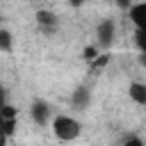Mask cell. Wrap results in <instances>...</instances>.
<instances>
[{
	"label": "cell",
	"instance_id": "obj_6",
	"mask_svg": "<svg viewBox=\"0 0 146 146\" xmlns=\"http://www.w3.org/2000/svg\"><path fill=\"white\" fill-rule=\"evenodd\" d=\"M128 96L137 103V105H146V84L144 82H132L128 87Z\"/></svg>",
	"mask_w": 146,
	"mask_h": 146
},
{
	"label": "cell",
	"instance_id": "obj_4",
	"mask_svg": "<svg viewBox=\"0 0 146 146\" xmlns=\"http://www.w3.org/2000/svg\"><path fill=\"white\" fill-rule=\"evenodd\" d=\"M36 25L43 30V32H52L57 27V16L48 9H39L36 11Z\"/></svg>",
	"mask_w": 146,
	"mask_h": 146
},
{
	"label": "cell",
	"instance_id": "obj_16",
	"mask_svg": "<svg viewBox=\"0 0 146 146\" xmlns=\"http://www.w3.org/2000/svg\"><path fill=\"white\" fill-rule=\"evenodd\" d=\"M68 2H71V5H73V7H80V5H82V2H84V0H68Z\"/></svg>",
	"mask_w": 146,
	"mask_h": 146
},
{
	"label": "cell",
	"instance_id": "obj_13",
	"mask_svg": "<svg viewBox=\"0 0 146 146\" xmlns=\"http://www.w3.org/2000/svg\"><path fill=\"white\" fill-rule=\"evenodd\" d=\"M121 144H135V146H141V139L139 137H132V135H125L121 139Z\"/></svg>",
	"mask_w": 146,
	"mask_h": 146
},
{
	"label": "cell",
	"instance_id": "obj_9",
	"mask_svg": "<svg viewBox=\"0 0 146 146\" xmlns=\"http://www.w3.org/2000/svg\"><path fill=\"white\" fill-rule=\"evenodd\" d=\"M0 48H2V52L11 50V34H9V30H0Z\"/></svg>",
	"mask_w": 146,
	"mask_h": 146
},
{
	"label": "cell",
	"instance_id": "obj_11",
	"mask_svg": "<svg viewBox=\"0 0 146 146\" xmlns=\"http://www.w3.org/2000/svg\"><path fill=\"white\" fill-rule=\"evenodd\" d=\"M135 43H137V48H139L141 52L146 50V30H141V27L135 30Z\"/></svg>",
	"mask_w": 146,
	"mask_h": 146
},
{
	"label": "cell",
	"instance_id": "obj_3",
	"mask_svg": "<svg viewBox=\"0 0 146 146\" xmlns=\"http://www.w3.org/2000/svg\"><path fill=\"white\" fill-rule=\"evenodd\" d=\"M30 116L36 125H46L48 123V116H50V107L46 100H34L32 107H30Z\"/></svg>",
	"mask_w": 146,
	"mask_h": 146
},
{
	"label": "cell",
	"instance_id": "obj_10",
	"mask_svg": "<svg viewBox=\"0 0 146 146\" xmlns=\"http://www.w3.org/2000/svg\"><path fill=\"white\" fill-rule=\"evenodd\" d=\"M0 119H18V110H16L14 105L5 103V105H2V110H0Z\"/></svg>",
	"mask_w": 146,
	"mask_h": 146
},
{
	"label": "cell",
	"instance_id": "obj_15",
	"mask_svg": "<svg viewBox=\"0 0 146 146\" xmlns=\"http://www.w3.org/2000/svg\"><path fill=\"white\" fill-rule=\"evenodd\" d=\"M139 64H141V66H144V68H146V50H144V52H141V55H139Z\"/></svg>",
	"mask_w": 146,
	"mask_h": 146
},
{
	"label": "cell",
	"instance_id": "obj_14",
	"mask_svg": "<svg viewBox=\"0 0 146 146\" xmlns=\"http://www.w3.org/2000/svg\"><path fill=\"white\" fill-rule=\"evenodd\" d=\"M116 5H119L121 9H130V7H132V0H116Z\"/></svg>",
	"mask_w": 146,
	"mask_h": 146
},
{
	"label": "cell",
	"instance_id": "obj_2",
	"mask_svg": "<svg viewBox=\"0 0 146 146\" xmlns=\"http://www.w3.org/2000/svg\"><path fill=\"white\" fill-rule=\"evenodd\" d=\"M96 36H98V46L100 48H110L114 43V36H116V23L112 18H105L96 27Z\"/></svg>",
	"mask_w": 146,
	"mask_h": 146
},
{
	"label": "cell",
	"instance_id": "obj_12",
	"mask_svg": "<svg viewBox=\"0 0 146 146\" xmlns=\"http://www.w3.org/2000/svg\"><path fill=\"white\" fill-rule=\"evenodd\" d=\"M87 62H94L96 57H98V48L96 46H89V48H84V55H82Z\"/></svg>",
	"mask_w": 146,
	"mask_h": 146
},
{
	"label": "cell",
	"instance_id": "obj_7",
	"mask_svg": "<svg viewBox=\"0 0 146 146\" xmlns=\"http://www.w3.org/2000/svg\"><path fill=\"white\" fill-rule=\"evenodd\" d=\"M87 100H89V91H87L84 87H80V89L73 91V105H75V107H84Z\"/></svg>",
	"mask_w": 146,
	"mask_h": 146
},
{
	"label": "cell",
	"instance_id": "obj_8",
	"mask_svg": "<svg viewBox=\"0 0 146 146\" xmlns=\"http://www.w3.org/2000/svg\"><path fill=\"white\" fill-rule=\"evenodd\" d=\"M16 121L18 119H0V128H2V137H11L14 130H16Z\"/></svg>",
	"mask_w": 146,
	"mask_h": 146
},
{
	"label": "cell",
	"instance_id": "obj_5",
	"mask_svg": "<svg viewBox=\"0 0 146 146\" xmlns=\"http://www.w3.org/2000/svg\"><path fill=\"white\" fill-rule=\"evenodd\" d=\"M128 16H130V21L135 23V27L146 30V2H137V5H132V7L128 9Z\"/></svg>",
	"mask_w": 146,
	"mask_h": 146
},
{
	"label": "cell",
	"instance_id": "obj_1",
	"mask_svg": "<svg viewBox=\"0 0 146 146\" xmlns=\"http://www.w3.org/2000/svg\"><path fill=\"white\" fill-rule=\"evenodd\" d=\"M52 132L59 141H73L78 135H80V123L73 119V116H66V114H59L52 119Z\"/></svg>",
	"mask_w": 146,
	"mask_h": 146
}]
</instances>
